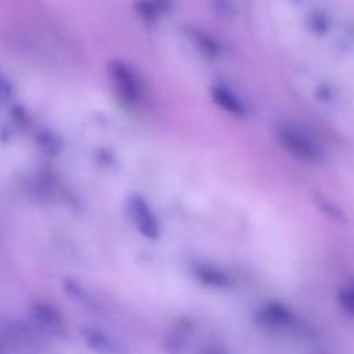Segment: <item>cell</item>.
<instances>
[{
	"instance_id": "cell-2",
	"label": "cell",
	"mask_w": 354,
	"mask_h": 354,
	"mask_svg": "<svg viewBox=\"0 0 354 354\" xmlns=\"http://www.w3.org/2000/svg\"><path fill=\"white\" fill-rule=\"evenodd\" d=\"M256 322L270 330L297 332L301 326L297 314L286 304L279 301H267L256 311Z\"/></svg>"
},
{
	"instance_id": "cell-12",
	"label": "cell",
	"mask_w": 354,
	"mask_h": 354,
	"mask_svg": "<svg viewBox=\"0 0 354 354\" xmlns=\"http://www.w3.org/2000/svg\"><path fill=\"white\" fill-rule=\"evenodd\" d=\"M192 40L198 44V47L203 51V53H206V54H209V55H214L216 53H217V46H216V43L213 41V40H210L206 35H203V33H201V32H192Z\"/></svg>"
},
{
	"instance_id": "cell-16",
	"label": "cell",
	"mask_w": 354,
	"mask_h": 354,
	"mask_svg": "<svg viewBox=\"0 0 354 354\" xmlns=\"http://www.w3.org/2000/svg\"><path fill=\"white\" fill-rule=\"evenodd\" d=\"M4 343H3V339L0 337V354H4Z\"/></svg>"
},
{
	"instance_id": "cell-11",
	"label": "cell",
	"mask_w": 354,
	"mask_h": 354,
	"mask_svg": "<svg viewBox=\"0 0 354 354\" xmlns=\"http://www.w3.org/2000/svg\"><path fill=\"white\" fill-rule=\"evenodd\" d=\"M64 289L71 297H73V300L79 301L80 304H84L87 307L94 306L93 296L79 281H75V279H71V278L65 279L64 281Z\"/></svg>"
},
{
	"instance_id": "cell-7",
	"label": "cell",
	"mask_w": 354,
	"mask_h": 354,
	"mask_svg": "<svg viewBox=\"0 0 354 354\" xmlns=\"http://www.w3.org/2000/svg\"><path fill=\"white\" fill-rule=\"evenodd\" d=\"M192 274L201 285L212 289H227L232 285V277L225 270L206 261L195 263Z\"/></svg>"
},
{
	"instance_id": "cell-4",
	"label": "cell",
	"mask_w": 354,
	"mask_h": 354,
	"mask_svg": "<svg viewBox=\"0 0 354 354\" xmlns=\"http://www.w3.org/2000/svg\"><path fill=\"white\" fill-rule=\"evenodd\" d=\"M126 210L131 223L142 236L151 241H156L160 236L159 221L142 196L130 195L126 202Z\"/></svg>"
},
{
	"instance_id": "cell-5",
	"label": "cell",
	"mask_w": 354,
	"mask_h": 354,
	"mask_svg": "<svg viewBox=\"0 0 354 354\" xmlns=\"http://www.w3.org/2000/svg\"><path fill=\"white\" fill-rule=\"evenodd\" d=\"M109 76L122 94V97L129 102H138L142 97V84L136 73V71L126 62L120 59H113L108 65Z\"/></svg>"
},
{
	"instance_id": "cell-14",
	"label": "cell",
	"mask_w": 354,
	"mask_h": 354,
	"mask_svg": "<svg viewBox=\"0 0 354 354\" xmlns=\"http://www.w3.org/2000/svg\"><path fill=\"white\" fill-rule=\"evenodd\" d=\"M11 94H12L11 83L3 73H0V101L8 100L11 97Z\"/></svg>"
},
{
	"instance_id": "cell-3",
	"label": "cell",
	"mask_w": 354,
	"mask_h": 354,
	"mask_svg": "<svg viewBox=\"0 0 354 354\" xmlns=\"http://www.w3.org/2000/svg\"><path fill=\"white\" fill-rule=\"evenodd\" d=\"M29 321L44 335L64 337L66 335V322L61 311L51 303L36 300L29 307Z\"/></svg>"
},
{
	"instance_id": "cell-8",
	"label": "cell",
	"mask_w": 354,
	"mask_h": 354,
	"mask_svg": "<svg viewBox=\"0 0 354 354\" xmlns=\"http://www.w3.org/2000/svg\"><path fill=\"white\" fill-rule=\"evenodd\" d=\"M80 335L84 344L97 354H123V347L120 343L104 330L83 326L80 328Z\"/></svg>"
},
{
	"instance_id": "cell-10",
	"label": "cell",
	"mask_w": 354,
	"mask_h": 354,
	"mask_svg": "<svg viewBox=\"0 0 354 354\" xmlns=\"http://www.w3.org/2000/svg\"><path fill=\"white\" fill-rule=\"evenodd\" d=\"M336 301L346 315L354 318V279L347 281L344 285L339 288Z\"/></svg>"
},
{
	"instance_id": "cell-6",
	"label": "cell",
	"mask_w": 354,
	"mask_h": 354,
	"mask_svg": "<svg viewBox=\"0 0 354 354\" xmlns=\"http://www.w3.org/2000/svg\"><path fill=\"white\" fill-rule=\"evenodd\" d=\"M39 330L32 325V322H26L24 319H10L3 329L4 340L8 342L15 350L29 353L37 348Z\"/></svg>"
},
{
	"instance_id": "cell-15",
	"label": "cell",
	"mask_w": 354,
	"mask_h": 354,
	"mask_svg": "<svg viewBox=\"0 0 354 354\" xmlns=\"http://www.w3.org/2000/svg\"><path fill=\"white\" fill-rule=\"evenodd\" d=\"M201 354H228L224 348L216 347V346H207L201 351Z\"/></svg>"
},
{
	"instance_id": "cell-9",
	"label": "cell",
	"mask_w": 354,
	"mask_h": 354,
	"mask_svg": "<svg viewBox=\"0 0 354 354\" xmlns=\"http://www.w3.org/2000/svg\"><path fill=\"white\" fill-rule=\"evenodd\" d=\"M212 97L221 109H224L225 112L234 116H243L246 113V109L241 102V100L225 87L214 86L212 88Z\"/></svg>"
},
{
	"instance_id": "cell-1",
	"label": "cell",
	"mask_w": 354,
	"mask_h": 354,
	"mask_svg": "<svg viewBox=\"0 0 354 354\" xmlns=\"http://www.w3.org/2000/svg\"><path fill=\"white\" fill-rule=\"evenodd\" d=\"M277 140L279 144L293 156L307 160L319 162L324 159V149L306 130L290 124L282 123L275 130Z\"/></svg>"
},
{
	"instance_id": "cell-13",
	"label": "cell",
	"mask_w": 354,
	"mask_h": 354,
	"mask_svg": "<svg viewBox=\"0 0 354 354\" xmlns=\"http://www.w3.org/2000/svg\"><path fill=\"white\" fill-rule=\"evenodd\" d=\"M319 206L322 207V210L329 216V217H332V218H335L336 221L339 220H343V214L340 213V210L335 206V205H332V203H329L328 201H325V199H322V201H319Z\"/></svg>"
}]
</instances>
